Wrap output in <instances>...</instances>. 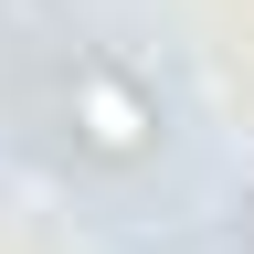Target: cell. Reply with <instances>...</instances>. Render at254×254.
<instances>
[{
    "mask_svg": "<svg viewBox=\"0 0 254 254\" xmlns=\"http://www.w3.org/2000/svg\"><path fill=\"white\" fill-rule=\"evenodd\" d=\"M64 95H74V138H85L95 159H148V148H159V106L138 95V74H117L106 53H74Z\"/></svg>",
    "mask_w": 254,
    "mask_h": 254,
    "instance_id": "1",
    "label": "cell"
}]
</instances>
